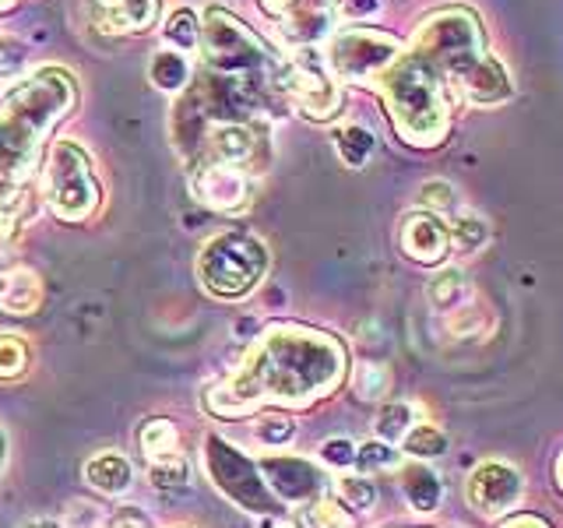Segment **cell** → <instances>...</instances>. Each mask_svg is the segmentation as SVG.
I'll list each match as a JSON object with an SVG mask.
<instances>
[{"instance_id":"obj_1","label":"cell","mask_w":563,"mask_h":528,"mask_svg":"<svg viewBox=\"0 0 563 528\" xmlns=\"http://www.w3.org/2000/svg\"><path fill=\"white\" fill-rule=\"evenodd\" d=\"M345 377V349L324 331L278 324L257 342L251 363L233 384L208 398V409L222 416L254 413L261 402L307 405L339 387Z\"/></svg>"},{"instance_id":"obj_2","label":"cell","mask_w":563,"mask_h":528,"mask_svg":"<svg viewBox=\"0 0 563 528\" xmlns=\"http://www.w3.org/2000/svg\"><path fill=\"white\" fill-rule=\"evenodd\" d=\"M377 81L401 141L419 148H430L444 141L451 123V99L444 85L448 78H440L416 53H401Z\"/></svg>"},{"instance_id":"obj_3","label":"cell","mask_w":563,"mask_h":528,"mask_svg":"<svg viewBox=\"0 0 563 528\" xmlns=\"http://www.w3.org/2000/svg\"><path fill=\"white\" fill-rule=\"evenodd\" d=\"M412 53L427 61L440 78H454L457 85L475 75L489 50L483 40V25L468 8H448L430 14L416 32Z\"/></svg>"},{"instance_id":"obj_4","label":"cell","mask_w":563,"mask_h":528,"mask_svg":"<svg viewBox=\"0 0 563 528\" xmlns=\"http://www.w3.org/2000/svg\"><path fill=\"white\" fill-rule=\"evenodd\" d=\"M268 246L251 233H219L198 254V282L216 299L251 296L268 275Z\"/></svg>"},{"instance_id":"obj_5","label":"cell","mask_w":563,"mask_h":528,"mask_svg":"<svg viewBox=\"0 0 563 528\" xmlns=\"http://www.w3.org/2000/svg\"><path fill=\"white\" fill-rule=\"evenodd\" d=\"M43 194L46 205L64 222L88 219L102 201V184L92 169V158L85 155L75 141H57L49 148V163L43 173Z\"/></svg>"},{"instance_id":"obj_6","label":"cell","mask_w":563,"mask_h":528,"mask_svg":"<svg viewBox=\"0 0 563 528\" xmlns=\"http://www.w3.org/2000/svg\"><path fill=\"white\" fill-rule=\"evenodd\" d=\"M201 53L211 70L225 78L257 75V70H275L272 50L261 43L254 29H246L240 18H233L225 8H208L201 22Z\"/></svg>"},{"instance_id":"obj_7","label":"cell","mask_w":563,"mask_h":528,"mask_svg":"<svg viewBox=\"0 0 563 528\" xmlns=\"http://www.w3.org/2000/svg\"><path fill=\"white\" fill-rule=\"evenodd\" d=\"M275 85L296 102V110L310 120H331L342 110V88L328 70L324 53H317L313 46H299L296 57L278 67Z\"/></svg>"},{"instance_id":"obj_8","label":"cell","mask_w":563,"mask_h":528,"mask_svg":"<svg viewBox=\"0 0 563 528\" xmlns=\"http://www.w3.org/2000/svg\"><path fill=\"white\" fill-rule=\"evenodd\" d=\"M401 57V43L380 29H345L324 50V64L334 78L374 81Z\"/></svg>"},{"instance_id":"obj_9","label":"cell","mask_w":563,"mask_h":528,"mask_svg":"<svg viewBox=\"0 0 563 528\" xmlns=\"http://www.w3.org/2000/svg\"><path fill=\"white\" fill-rule=\"evenodd\" d=\"M201 148L205 155L198 158H211V163L233 166L254 176L268 163V131L243 120H219V123L211 120L201 138Z\"/></svg>"},{"instance_id":"obj_10","label":"cell","mask_w":563,"mask_h":528,"mask_svg":"<svg viewBox=\"0 0 563 528\" xmlns=\"http://www.w3.org/2000/svg\"><path fill=\"white\" fill-rule=\"evenodd\" d=\"M187 184H190L194 198H198L208 211H219V216H240V211L251 208V198H254L251 173L211 163V158H194Z\"/></svg>"},{"instance_id":"obj_11","label":"cell","mask_w":563,"mask_h":528,"mask_svg":"<svg viewBox=\"0 0 563 528\" xmlns=\"http://www.w3.org/2000/svg\"><path fill=\"white\" fill-rule=\"evenodd\" d=\"M521 493H525V475L518 472V465L500 462V458L479 462L468 472L465 483V497L483 518H500L507 510H515L521 504Z\"/></svg>"},{"instance_id":"obj_12","label":"cell","mask_w":563,"mask_h":528,"mask_svg":"<svg viewBox=\"0 0 563 528\" xmlns=\"http://www.w3.org/2000/svg\"><path fill=\"white\" fill-rule=\"evenodd\" d=\"M261 472L278 501L286 504H313L328 497L324 472L310 465L307 458H261Z\"/></svg>"},{"instance_id":"obj_13","label":"cell","mask_w":563,"mask_h":528,"mask_svg":"<svg viewBox=\"0 0 563 528\" xmlns=\"http://www.w3.org/2000/svg\"><path fill=\"white\" fill-rule=\"evenodd\" d=\"M163 0H85V14L102 35H137L158 22Z\"/></svg>"},{"instance_id":"obj_14","label":"cell","mask_w":563,"mask_h":528,"mask_svg":"<svg viewBox=\"0 0 563 528\" xmlns=\"http://www.w3.org/2000/svg\"><path fill=\"white\" fill-rule=\"evenodd\" d=\"M398 243L405 257H412L419 264H437L451 251L448 222L433 216V211H409L398 226Z\"/></svg>"},{"instance_id":"obj_15","label":"cell","mask_w":563,"mask_h":528,"mask_svg":"<svg viewBox=\"0 0 563 528\" xmlns=\"http://www.w3.org/2000/svg\"><path fill=\"white\" fill-rule=\"evenodd\" d=\"M43 278L35 275L32 268H8V272H0V310L4 314H18V317H25V314H35L43 304Z\"/></svg>"},{"instance_id":"obj_16","label":"cell","mask_w":563,"mask_h":528,"mask_svg":"<svg viewBox=\"0 0 563 528\" xmlns=\"http://www.w3.org/2000/svg\"><path fill=\"white\" fill-rule=\"evenodd\" d=\"M85 483L96 493H102V497H123L134 486V469L123 454L106 451L85 465Z\"/></svg>"},{"instance_id":"obj_17","label":"cell","mask_w":563,"mask_h":528,"mask_svg":"<svg viewBox=\"0 0 563 528\" xmlns=\"http://www.w3.org/2000/svg\"><path fill=\"white\" fill-rule=\"evenodd\" d=\"M398 483H401L405 501H409L416 510H422V515H430V510H437L440 501H444V483H440V475L422 462L401 465Z\"/></svg>"},{"instance_id":"obj_18","label":"cell","mask_w":563,"mask_h":528,"mask_svg":"<svg viewBox=\"0 0 563 528\" xmlns=\"http://www.w3.org/2000/svg\"><path fill=\"white\" fill-rule=\"evenodd\" d=\"M462 88H465V96L472 102H479V106L504 102V99H510V92H515L507 67L497 57H493V53H489V57L479 67H475V75L468 81H462Z\"/></svg>"},{"instance_id":"obj_19","label":"cell","mask_w":563,"mask_h":528,"mask_svg":"<svg viewBox=\"0 0 563 528\" xmlns=\"http://www.w3.org/2000/svg\"><path fill=\"white\" fill-rule=\"evenodd\" d=\"M137 440H141V451H145L152 469L184 462V454H180V433H176V427H173L169 419H148L145 427H141Z\"/></svg>"},{"instance_id":"obj_20","label":"cell","mask_w":563,"mask_h":528,"mask_svg":"<svg viewBox=\"0 0 563 528\" xmlns=\"http://www.w3.org/2000/svg\"><path fill=\"white\" fill-rule=\"evenodd\" d=\"M430 304L440 310V314H454L457 307L472 304V282L462 268H444L437 272L433 282H430Z\"/></svg>"},{"instance_id":"obj_21","label":"cell","mask_w":563,"mask_h":528,"mask_svg":"<svg viewBox=\"0 0 563 528\" xmlns=\"http://www.w3.org/2000/svg\"><path fill=\"white\" fill-rule=\"evenodd\" d=\"M448 237H451V246L457 254H475L489 243V222L479 216V211L457 208L448 222Z\"/></svg>"},{"instance_id":"obj_22","label":"cell","mask_w":563,"mask_h":528,"mask_svg":"<svg viewBox=\"0 0 563 528\" xmlns=\"http://www.w3.org/2000/svg\"><path fill=\"white\" fill-rule=\"evenodd\" d=\"M148 78H152V85L163 88V92H180V88L190 85V64L184 53L158 50L148 64Z\"/></svg>"},{"instance_id":"obj_23","label":"cell","mask_w":563,"mask_h":528,"mask_svg":"<svg viewBox=\"0 0 563 528\" xmlns=\"http://www.w3.org/2000/svg\"><path fill=\"white\" fill-rule=\"evenodd\" d=\"M331 141H334V152H339V158L352 169L366 166V158L374 155V134H369L366 128H360V123H345V128L334 131Z\"/></svg>"},{"instance_id":"obj_24","label":"cell","mask_w":563,"mask_h":528,"mask_svg":"<svg viewBox=\"0 0 563 528\" xmlns=\"http://www.w3.org/2000/svg\"><path fill=\"white\" fill-rule=\"evenodd\" d=\"M416 405L409 402H391L384 405L380 416L374 419V430H377V440H384V444H401L405 433H409L416 427Z\"/></svg>"},{"instance_id":"obj_25","label":"cell","mask_w":563,"mask_h":528,"mask_svg":"<svg viewBox=\"0 0 563 528\" xmlns=\"http://www.w3.org/2000/svg\"><path fill=\"white\" fill-rule=\"evenodd\" d=\"M163 32H166V43H169L176 53H184V57H187L190 50H198V46H201V22H198V14H194L190 8L173 11Z\"/></svg>"},{"instance_id":"obj_26","label":"cell","mask_w":563,"mask_h":528,"mask_svg":"<svg viewBox=\"0 0 563 528\" xmlns=\"http://www.w3.org/2000/svg\"><path fill=\"white\" fill-rule=\"evenodd\" d=\"M334 493H339V501L349 510H369V507L377 504V486L369 483L363 472L339 475V483H334Z\"/></svg>"},{"instance_id":"obj_27","label":"cell","mask_w":563,"mask_h":528,"mask_svg":"<svg viewBox=\"0 0 563 528\" xmlns=\"http://www.w3.org/2000/svg\"><path fill=\"white\" fill-rule=\"evenodd\" d=\"M25 67H29V50L14 35H0V92L11 88L14 81H22Z\"/></svg>"},{"instance_id":"obj_28","label":"cell","mask_w":563,"mask_h":528,"mask_svg":"<svg viewBox=\"0 0 563 528\" xmlns=\"http://www.w3.org/2000/svg\"><path fill=\"white\" fill-rule=\"evenodd\" d=\"M401 444L412 458H422V462H427V458H440L448 451V437L440 433L437 427H430V422H416V427L405 433Z\"/></svg>"},{"instance_id":"obj_29","label":"cell","mask_w":563,"mask_h":528,"mask_svg":"<svg viewBox=\"0 0 563 528\" xmlns=\"http://www.w3.org/2000/svg\"><path fill=\"white\" fill-rule=\"evenodd\" d=\"M29 370V342L22 334H0V381H14Z\"/></svg>"},{"instance_id":"obj_30","label":"cell","mask_w":563,"mask_h":528,"mask_svg":"<svg viewBox=\"0 0 563 528\" xmlns=\"http://www.w3.org/2000/svg\"><path fill=\"white\" fill-rule=\"evenodd\" d=\"M352 384H356V395L363 402H377L387 395V387H391V370H387L384 363H360Z\"/></svg>"},{"instance_id":"obj_31","label":"cell","mask_w":563,"mask_h":528,"mask_svg":"<svg viewBox=\"0 0 563 528\" xmlns=\"http://www.w3.org/2000/svg\"><path fill=\"white\" fill-rule=\"evenodd\" d=\"M419 205H422V211H433V216H454L457 211V190H454V184H448V180H427L419 187Z\"/></svg>"},{"instance_id":"obj_32","label":"cell","mask_w":563,"mask_h":528,"mask_svg":"<svg viewBox=\"0 0 563 528\" xmlns=\"http://www.w3.org/2000/svg\"><path fill=\"white\" fill-rule=\"evenodd\" d=\"M356 465L360 472H384V469H398L401 458L395 451V444H384V440H366V444L356 448Z\"/></svg>"},{"instance_id":"obj_33","label":"cell","mask_w":563,"mask_h":528,"mask_svg":"<svg viewBox=\"0 0 563 528\" xmlns=\"http://www.w3.org/2000/svg\"><path fill=\"white\" fill-rule=\"evenodd\" d=\"M303 521H307V528H352L345 510H342L339 504H334V501H328V497L307 504Z\"/></svg>"},{"instance_id":"obj_34","label":"cell","mask_w":563,"mask_h":528,"mask_svg":"<svg viewBox=\"0 0 563 528\" xmlns=\"http://www.w3.org/2000/svg\"><path fill=\"white\" fill-rule=\"evenodd\" d=\"M254 433H257L261 444H286V440L296 433V422L289 416H278V413L275 416H261Z\"/></svg>"},{"instance_id":"obj_35","label":"cell","mask_w":563,"mask_h":528,"mask_svg":"<svg viewBox=\"0 0 563 528\" xmlns=\"http://www.w3.org/2000/svg\"><path fill=\"white\" fill-rule=\"evenodd\" d=\"M321 462L331 469H349L356 465V444L349 437H331L321 444Z\"/></svg>"},{"instance_id":"obj_36","label":"cell","mask_w":563,"mask_h":528,"mask_svg":"<svg viewBox=\"0 0 563 528\" xmlns=\"http://www.w3.org/2000/svg\"><path fill=\"white\" fill-rule=\"evenodd\" d=\"M64 528H102V510L96 504L75 501V507L67 510V525Z\"/></svg>"},{"instance_id":"obj_37","label":"cell","mask_w":563,"mask_h":528,"mask_svg":"<svg viewBox=\"0 0 563 528\" xmlns=\"http://www.w3.org/2000/svg\"><path fill=\"white\" fill-rule=\"evenodd\" d=\"M152 483H155V486H187V483H190L187 458H184V462H173V465H158V469H152Z\"/></svg>"},{"instance_id":"obj_38","label":"cell","mask_w":563,"mask_h":528,"mask_svg":"<svg viewBox=\"0 0 563 528\" xmlns=\"http://www.w3.org/2000/svg\"><path fill=\"white\" fill-rule=\"evenodd\" d=\"M384 0H339V8L345 18H352V22H366V18H374L380 11Z\"/></svg>"},{"instance_id":"obj_39","label":"cell","mask_w":563,"mask_h":528,"mask_svg":"<svg viewBox=\"0 0 563 528\" xmlns=\"http://www.w3.org/2000/svg\"><path fill=\"white\" fill-rule=\"evenodd\" d=\"M296 8L313 11V14H331V8H339V0H296Z\"/></svg>"},{"instance_id":"obj_40","label":"cell","mask_w":563,"mask_h":528,"mask_svg":"<svg viewBox=\"0 0 563 528\" xmlns=\"http://www.w3.org/2000/svg\"><path fill=\"white\" fill-rule=\"evenodd\" d=\"M500 528H550L542 518H536V515H518V518H507Z\"/></svg>"},{"instance_id":"obj_41","label":"cell","mask_w":563,"mask_h":528,"mask_svg":"<svg viewBox=\"0 0 563 528\" xmlns=\"http://www.w3.org/2000/svg\"><path fill=\"white\" fill-rule=\"evenodd\" d=\"M261 8L268 11V14H278V18H286L292 8H296V0H261Z\"/></svg>"},{"instance_id":"obj_42","label":"cell","mask_w":563,"mask_h":528,"mask_svg":"<svg viewBox=\"0 0 563 528\" xmlns=\"http://www.w3.org/2000/svg\"><path fill=\"white\" fill-rule=\"evenodd\" d=\"M25 528H64L60 521H49V518H32Z\"/></svg>"},{"instance_id":"obj_43","label":"cell","mask_w":563,"mask_h":528,"mask_svg":"<svg viewBox=\"0 0 563 528\" xmlns=\"http://www.w3.org/2000/svg\"><path fill=\"white\" fill-rule=\"evenodd\" d=\"M556 483H560V490H563V454H560V462H556Z\"/></svg>"},{"instance_id":"obj_44","label":"cell","mask_w":563,"mask_h":528,"mask_svg":"<svg viewBox=\"0 0 563 528\" xmlns=\"http://www.w3.org/2000/svg\"><path fill=\"white\" fill-rule=\"evenodd\" d=\"M0 465H4V433H0Z\"/></svg>"},{"instance_id":"obj_45","label":"cell","mask_w":563,"mask_h":528,"mask_svg":"<svg viewBox=\"0 0 563 528\" xmlns=\"http://www.w3.org/2000/svg\"><path fill=\"white\" fill-rule=\"evenodd\" d=\"M11 4V0H0V8H8Z\"/></svg>"},{"instance_id":"obj_46","label":"cell","mask_w":563,"mask_h":528,"mask_svg":"<svg viewBox=\"0 0 563 528\" xmlns=\"http://www.w3.org/2000/svg\"><path fill=\"white\" fill-rule=\"evenodd\" d=\"M278 528H292V525H278Z\"/></svg>"}]
</instances>
